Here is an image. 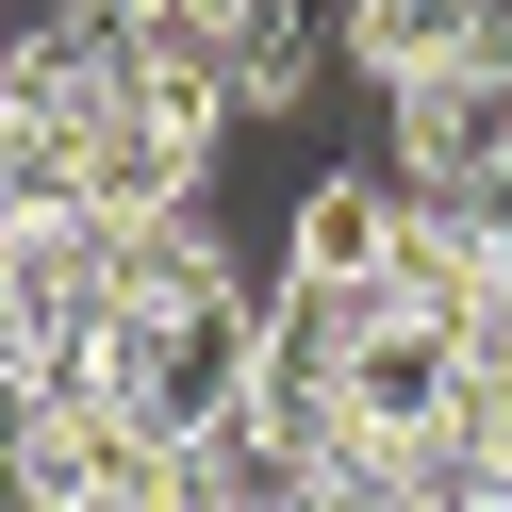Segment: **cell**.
<instances>
[{
    "mask_svg": "<svg viewBox=\"0 0 512 512\" xmlns=\"http://www.w3.org/2000/svg\"><path fill=\"white\" fill-rule=\"evenodd\" d=\"M397 199H413L397 166H314L281 265H314V281H380V265H397Z\"/></svg>",
    "mask_w": 512,
    "mask_h": 512,
    "instance_id": "3",
    "label": "cell"
},
{
    "mask_svg": "<svg viewBox=\"0 0 512 512\" xmlns=\"http://www.w3.org/2000/svg\"><path fill=\"white\" fill-rule=\"evenodd\" d=\"M463 17H479V0H347V17H331V50H347L364 83H413L446 34H463Z\"/></svg>",
    "mask_w": 512,
    "mask_h": 512,
    "instance_id": "6",
    "label": "cell"
},
{
    "mask_svg": "<svg viewBox=\"0 0 512 512\" xmlns=\"http://www.w3.org/2000/svg\"><path fill=\"white\" fill-rule=\"evenodd\" d=\"M100 380H116V413L133 430H215V413H248V380H265V298H133L116 314V347H100Z\"/></svg>",
    "mask_w": 512,
    "mask_h": 512,
    "instance_id": "1",
    "label": "cell"
},
{
    "mask_svg": "<svg viewBox=\"0 0 512 512\" xmlns=\"http://www.w3.org/2000/svg\"><path fill=\"white\" fill-rule=\"evenodd\" d=\"M347 413H364V430H430V413H463V331H446V314H380L364 364H347Z\"/></svg>",
    "mask_w": 512,
    "mask_h": 512,
    "instance_id": "4",
    "label": "cell"
},
{
    "mask_svg": "<svg viewBox=\"0 0 512 512\" xmlns=\"http://www.w3.org/2000/svg\"><path fill=\"white\" fill-rule=\"evenodd\" d=\"M215 34H232L248 116H298V100H314V67H347V50H314V0H248V17H215Z\"/></svg>",
    "mask_w": 512,
    "mask_h": 512,
    "instance_id": "5",
    "label": "cell"
},
{
    "mask_svg": "<svg viewBox=\"0 0 512 512\" xmlns=\"http://www.w3.org/2000/svg\"><path fill=\"white\" fill-rule=\"evenodd\" d=\"M512 149V0H479L413 83H380V166L397 182H496Z\"/></svg>",
    "mask_w": 512,
    "mask_h": 512,
    "instance_id": "2",
    "label": "cell"
}]
</instances>
